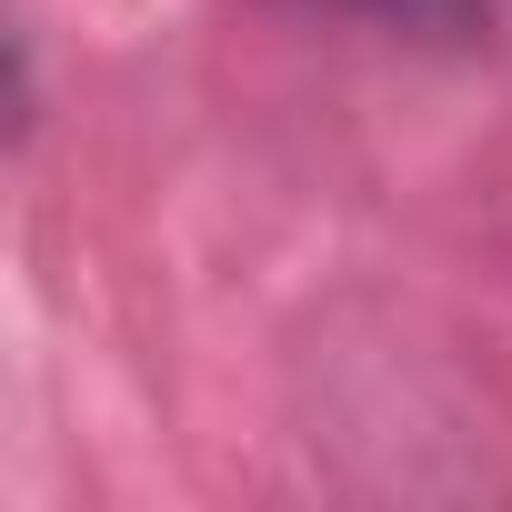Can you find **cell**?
<instances>
[{"instance_id": "obj_1", "label": "cell", "mask_w": 512, "mask_h": 512, "mask_svg": "<svg viewBox=\"0 0 512 512\" xmlns=\"http://www.w3.org/2000/svg\"><path fill=\"white\" fill-rule=\"evenodd\" d=\"M292 11L362 21V31H392V41H472L492 21V0H292Z\"/></svg>"}]
</instances>
